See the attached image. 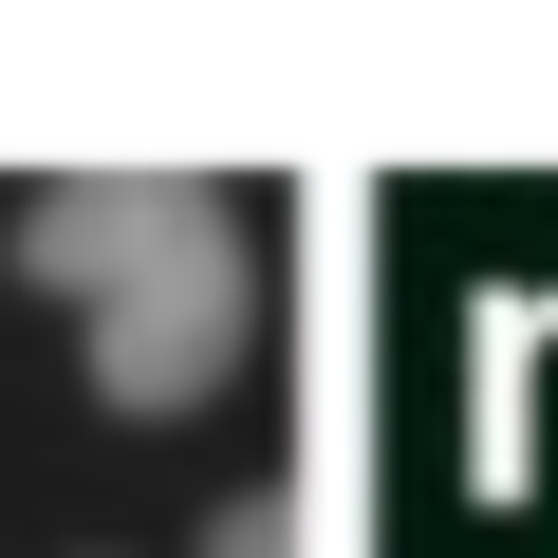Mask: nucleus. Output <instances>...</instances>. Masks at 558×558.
Wrapping results in <instances>:
<instances>
[{
  "label": "nucleus",
  "mask_w": 558,
  "mask_h": 558,
  "mask_svg": "<svg viewBox=\"0 0 558 558\" xmlns=\"http://www.w3.org/2000/svg\"><path fill=\"white\" fill-rule=\"evenodd\" d=\"M205 558H317V502H299V484H260V502L205 521Z\"/></svg>",
  "instance_id": "2"
},
{
  "label": "nucleus",
  "mask_w": 558,
  "mask_h": 558,
  "mask_svg": "<svg viewBox=\"0 0 558 558\" xmlns=\"http://www.w3.org/2000/svg\"><path fill=\"white\" fill-rule=\"evenodd\" d=\"M20 260H38V299L75 317L94 391L112 410H205L242 373V317H260V279H242V223L205 168H94V186H38L20 205Z\"/></svg>",
  "instance_id": "1"
}]
</instances>
